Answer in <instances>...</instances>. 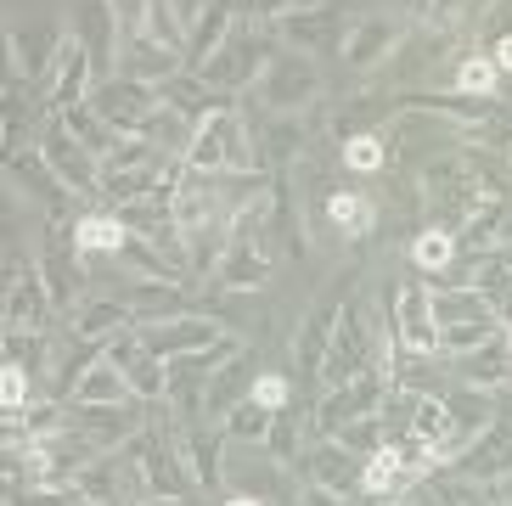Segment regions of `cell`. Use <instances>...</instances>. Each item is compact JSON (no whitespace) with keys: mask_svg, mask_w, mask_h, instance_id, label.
I'll use <instances>...</instances> for the list:
<instances>
[{"mask_svg":"<svg viewBox=\"0 0 512 506\" xmlns=\"http://www.w3.org/2000/svg\"><path fill=\"white\" fill-rule=\"evenodd\" d=\"M68 327L91 343H107V338H119V332H136V310H130L119 293H96L68 315Z\"/></svg>","mask_w":512,"mask_h":506,"instance_id":"29","label":"cell"},{"mask_svg":"<svg viewBox=\"0 0 512 506\" xmlns=\"http://www.w3.org/2000/svg\"><path fill=\"white\" fill-rule=\"evenodd\" d=\"M124 506H158V501H152V495H130Z\"/></svg>","mask_w":512,"mask_h":506,"instance_id":"53","label":"cell"},{"mask_svg":"<svg viewBox=\"0 0 512 506\" xmlns=\"http://www.w3.org/2000/svg\"><path fill=\"white\" fill-rule=\"evenodd\" d=\"M6 40H12V74L29 79V85H46L62 45H68V29L62 23H12Z\"/></svg>","mask_w":512,"mask_h":506,"instance_id":"19","label":"cell"},{"mask_svg":"<svg viewBox=\"0 0 512 506\" xmlns=\"http://www.w3.org/2000/svg\"><path fill=\"white\" fill-rule=\"evenodd\" d=\"M259 372H254V349H242V355H231L220 372L209 377V400H203V422H226L231 411H237L248 394H254Z\"/></svg>","mask_w":512,"mask_h":506,"instance_id":"26","label":"cell"},{"mask_svg":"<svg viewBox=\"0 0 512 506\" xmlns=\"http://www.w3.org/2000/svg\"><path fill=\"white\" fill-rule=\"evenodd\" d=\"M451 96L462 102H496L501 96V62L484 51V57H462L451 68Z\"/></svg>","mask_w":512,"mask_h":506,"instance_id":"37","label":"cell"},{"mask_svg":"<svg viewBox=\"0 0 512 506\" xmlns=\"http://www.w3.org/2000/svg\"><path fill=\"white\" fill-rule=\"evenodd\" d=\"M74 40L91 51L96 62V79H113L119 74V57H124V29H119V17H113V6L107 0H85V6H74Z\"/></svg>","mask_w":512,"mask_h":506,"instance_id":"18","label":"cell"},{"mask_svg":"<svg viewBox=\"0 0 512 506\" xmlns=\"http://www.w3.org/2000/svg\"><path fill=\"white\" fill-rule=\"evenodd\" d=\"M349 287H355V276H338V282L310 304V315L299 321V332H293V366H299V377H310V383H321V360H327L332 332H338V321H344Z\"/></svg>","mask_w":512,"mask_h":506,"instance_id":"9","label":"cell"},{"mask_svg":"<svg viewBox=\"0 0 512 506\" xmlns=\"http://www.w3.org/2000/svg\"><path fill=\"white\" fill-rule=\"evenodd\" d=\"M34 141H40V152H46L51 175H57L74 197H102V158H96L91 147H79L62 119H46L40 130H34Z\"/></svg>","mask_w":512,"mask_h":506,"instance_id":"13","label":"cell"},{"mask_svg":"<svg viewBox=\"0 0 512 506\" xmlns=\"http://www.w3.org/2000/svg\"><path fill=\"white\" fill-rule=\"evenodd\" d=\"M68 405V400H62ZM147 400H130V405H68V428L85 433L96 450H119L124 439H136L147 428Z\"/></svg>","mask_w":512,"mask_h":506,"instance_id":"17","label":"cell"},{"mask_svg":"<svg viewBox=\"0 0 512 506\" xmlns=\"http://www.w3.org/2000/svg\"><path fill=\"white\" fill-rule=\"evenodd\" d=\"M51 310H57V304H51V287H46V276H40V265L12 242V248H6V327L46 332Z\"/></svg>","mask_w":512,"mask_h":506,"instance_id":"12","label":"cell"},{"mask_svg":"<svg viewBox=\"0 0 512 506\" xmlns=\"http://www.w3.org/2000/svg\"><path fill=\"white\" fill-rule=\"evenodd\" d=\"M96 85H102V79H96L91 51H85V45L74 40V29H68V45H62L57 68H51V79L40 85V107H46V119H57V113H68V107H79V102H91Z\"/></svg>","mask_w":512,"mask_h":506,"instance_id":"16","label":"cell"},{"mask_svg":"<svg viewBox=\"0 0 512 506\" xmlns=\"http://www.w3.org/2000/svg\"><path fill=\"white\" fill-rule=\"evenodd\" d=\"M451 360H456V377L467 388H507L512 383V349L501 332L490 343H479V349H467V355H451Z\"/></svg>","mask_w":512,"mask_h":506,"instance_id":"31","label":"cell"},{"mask_svg":"<svg viewBox=\"0 0 512 506\" xmlns=\"http://www.w3.org/2000/svg\"><path fill=\"white\" fill-rule=\"evenodd\" d=\"M338 445H349L355 456H372V450H383V445H394L389 439V422H383V411L377 417H361V422H349V428H338L332 433Z\"/></svg>","mask_w":512,"mask_h":506,"instance_id":"43","label":"cell"},{"mask_svg":"<svg viewBox=\"0 0 512 506\" xmlns=\"http://www.w3.org/2000/svg\"><path fill=\"white\" fill-rule=\"evenodd\" d=\"M406 6H411V0H406Z\"/></svg>","mask_w":512,"mask_h":506,"instance_id":"58","label":"cell"},{"mask_svg":"<svg viewBox=\"0 0 512 506\" xmlns=\"http://www.w3.org/2000/svg\"><path fill=\"white\" fill-rule=\"evenodd\" d=\"M377 506H406V501H377Z\"/></svg>","mask_w":512,"mask_h":506,"instance_id":"57","label":"cell"},{"mask_svg":"<svg viewBox=\"0 0 512 506\" xmlns=\"http://www.w3.org/2000/svg\"><path fill=\"white\" fill-rule=\"evenodd\" d=\"M276 51H282V45H276V34L265 29V23H237L231 40L203 62V79H209L220 96H248V90L265 79V68H271Z\"/></svg>","mask_w":512,"mask_h":506,"instance_id":"2","label":"cell"},{"mask_svg":"<svg viewBox=\"0 0 512 506\" xmlns=\"http://www.w3.org/2000/svg\"><path fill=\"white\" fill-rule=\"evenodd\" d=\"M34 394H40V388H34V372H29V366H12V360H6V372H0V405H6V411H23Z\"/></svg>","mask_w":512,"mask_h":506,"instance_id":"45","label":"cell"},{"mask_svg":"<svg viewBox=\"0 0 512 506\" xmlns=\"http://www.w3.org/2000/svg\"><path fill=\"white\" fill-rule=\"evenodd\" d=\"M490 253H496L501 265H507V270H512V242H496V248H490Z\"/></svg>","mask_w":512,"mask_h":506,"instance_id":"52","label":"cell"},{"mask_svg":"<svg viewBox=\"0 0 512 506\" xmlns=\"http://www.w3.org/2000/svg\"><path fill=\"white\" fill-rule=\"evenodd\" d=\"M310 439H316V422H310V417L276 411L271 439H265V456H271L276 467H299V462H304V450H310Z\"/></svg>","mask_w":512,"mask_h":506,"instance_id":"38","label":"cell"},{"mask_svg":"<svg viewBox=\"0 0 512 506\" xmlns=\"http://www.w3.org/2000/svg\"><path fill=\"white\" fill-rule=\"evenodd\" d=\"M271 237H276V253H282V259H304V253H310L304 225H299V209H293V192H287L282 175L271 180Z\"/></svg>","mask_w":512,"mask_h":506,"instance_id":"36","label":"cell"},{"mask_svg":"<svg viewBox=\"0 0 512 506\" xmlns=\"http://www.w3.org/2000/svg\"><path fill=\"white\" fill-rule=\"evenodd\" d=\"M271 422H276V411H265V405L248 394V400H242L237 411L220 422V428H226L231 445H259V450H265V439H271Z\"/></svg>","mask_w":512,"mask_h":506,"instance_id":"40","label":"cell"},{"mask_svg":"<svg viewBox=\"0 0 512 506\" xmlns=\"http://www.w3.org/2000/svg\"><path fill=\"white\" fill-rule=\"evenodd\" d=\"M501 164H507V186H512V152H507V158H501Z\"/></svg>","mask_w":512,"mask_h":506,"instance_id":"56","label":"cell"},{"mask_svg":"<svg viewBox=\"0 0 512 506\" xmlns=\"http://www.w3.org/2000/svg\"><path fill=\"white\" fill-rule=\"evenodd\" d=\"M220 506H265V501H259V495H248V490H231Z\"/></svg>","mask_w":512,"mask_h":506,"instance_id":"51","label":"cell"},{"mask_svg":"<svg viewBox=\"0 0 512 506\" xmlns=\"http://www.w3.org/2000/svg\"><path fill=\"white\" fill-rule=\"evenodd\" d=\"M496 338V321H467V327H439V355H467Z\"/></svg>","mask_w":512,"mask_h":506,"instance_id":"44","label":"cell"},{"mask_svg":"<svg viewBox=\"0 0 512 506\" xmlns=\"http://www.w3.org/2000/svg\"><path fill=\"white\" fill-rule=\"evenodd\" d=\"M439 400H445V411H451L456 428H467V433H484L501 417V394H490V388L456 383V388H439Z\"/></svg>","mask_w":512,"mask_h":506,"instance_id":"34","label":"cell"},{"mask_svg":"<svg viewBox=\"0 0 512 506\" xmlns=\"http://www.w3.org/2000/svg\"><path fill=\"white\" fill-rule=\"evenodd\" d=\"M501 338H507V349H512V321H507V327H501Z\"/></svg>","mask_w":512,"mask_h":506,"instance_id":"55","label":"cell"},{"mask_svg":"<svg viewBox=\"0 0 512 506\" xmlns=\"http://www.w3.org/2000/svg\"><path fill=\"white\" fill-rule=\"evenodd\" d=\"M40 276H46V287H51V304L57 310H68L74 315L79 304H85V253H79V242H74V220H46L40 225Z\"/></svg>","mask_w":512,"mask_h":506,"instance_id":"6","label":"cell"},{"mask_svg":"<svg viewBox=\"0 0 512 506\" xmlns=\"http://www.w3.org/2000/svg\"><path fill=\"white\" fill-rule=\"evenodd\" d=\"M254 400L265 405V411H287V405H293V383H287L282 372H259V383H254Z\"/></svg>","mask_w":512,"mask_h":506,"instance_id":"46","label":"cell"},{"mask_svg":"<svg viewBox=\"0 0 512 506\" xmlns=\"http://www.w3.org/2000/svg\"><path fill=\"white\" fill-rule=\"evenodd\" d=\"M248 135H254L259 175H282V169L299 164V152L310 147V124L293 119V113H248Z\"/></svg>","mask_w":512,"mask_h":506,"instance_id":"15","label":"cell"},{"mask_svg":"<svg viewBox=\"0 0 512 506\" xmlns=\"http://www.w3.org/2000/svg\"><path fill=\"white\" fill-rule=\"evenodd\" d=\"M299 473L310 478V484H327V490H338V495H361L366 456H355V450L338 445V439H310Z\"/></svg>","mask_w":512,"mask_h":506,"instance_id":"22","label":"cell"},{"mask_svg":"<svg viewBox=\"0 0 512 506\" xmlns=\"http://www.w3.org/2000/svg\"><path fill=\"white\" fill-rule=\"evenodd\" d=\"M107 360H113V366L130 377L136 400H147V405L169 400V360H164V355H152V349L136 338V332H119V338H107Z\"/></svg>","mask_w":512,"mask_h":506,"instance_id":"20","label":"cell"},{"mask_svg":"<svg viewBox=\"0 0 512 506\" xmlns=\"http://www.w3.org/2000/svg\"><path fill=\"white\" fill-rule=\"evenodd\" d=\"M57 343H46V332H23V327H6V360L12 366H29L34 377L46 372V355Z\"/></svg>","mask_w":512,"mask_h":506,"instance_id":"42","label":"cell"},{"mask_svg":"<svg viewBox=\"0 0 512 506\" xmlns=\"http://www.w3.org/2000/svg\"><path fill=\"white\" fill-rule=\"evenodd\" d=\"M299 506H355V495H338V490H327V484H310V478H304Z\"/></svg>","mask_w":512,"mask_h":506,"instance_id":"48","label":"cell"},{"mask_svg":"<svg viewBox=\"0 0 512 506\" xmlns=\"http://www.w3.org/2000/svg\"><path fill=\"white\" fill-rule=\"evenodd\" d=\"M456 473H462L467 484H496V478L512 473V411H501V417L473 439V450L456 462Z\"/></svg>","mask_w":512,"mask_h":506,"instance_id":"23","label":"cell"},{"mask_svg":"<svg viewBox=\"0 0 512 506\" xmlns=\"http://www.w3.org/2000/svg\"><path fill=\"white\" fill-rule=\"evenodd\" d=\"M242 23L237 0H209L203 12H197V23L186 29V74H203V62L220 51V45L231 40V29Z\"/></svg>","mask_w":512,"mask_h":506,"instance_id":"25","label":"cell"},{"mask_svg":"<svg viewBox=\"0 0 512 506\" xmlns=\"http://www.w3.org/2000/svg\"><path fill=\"white\" fill-rule=\"evenodd\" d=\"M248 343L231 332V338L209 343V349H197V355H181L169 360V411L181 422H203V400H209V377L226 366L231 355H242Z\"/></svg>","mask_w":512,"mask_h":506,"instance_id":"7","label":"cell"},{"mask_svg":"<svg viewBox=\"0 0 512 506\" xmlns=\"http://www.w3.org/2000/svg\"><path fill=\"white\" fill-rule=\"evenodd\" d=\"M467 6H473V0H428V23H434V29H451Z\"/></svg>","mask_w":512,"mask_h":506,"instance_id":"49","label":"cell"},{"mask_svg":"<svg viewBox=\"0 0 512 506\" xmlns=\"http://www.w3.org/2000/svg\"><path fill=\"white\" fill-rule=\"evenodd\" d=\"M434 315L439 327H467V321H496V310H490V298L479 293V287H439L434 293Z\"/></svg>","mask_w":512,"mask_h":506,"instance_id":"39","label":"cell"},{"mask_svg":"<svg viewBox=\"0 0 512 506\" xmlns=\"http://www.w3.org/2000/svg\"><path fill=\"white\" fill-rule=\"evenodd\" d=\"M383 349H389V332H377L372 310L366 304H344V321H338V332H332V349L327 360H321V394L327 388H344L355 372H366V366H377L383 360Z\"/></svg>","mask_w":512,"mask_h":506,"instance_id":"3","label":"cell"},{"mask_svg":"<svg viewBox=\"0 0 512 506\" xmlns=\"http://www.w3.org/2000/svg\"><path fill=\"white\" fill-rule=\"evenodd\" d=\"M422 473H428V467H422L406 445H383V450L366 456L361 495H372V501H400V495H411L422 484Z\"/></svg>","mask_w":512,"mask_h":506,"instance_id":"21","label":"cell"},{"mask_svg":"<svg viewBox=\"0 0 512 506\" xmlns=\"http://www.w3.org/2000/svg\"><path fill=\"white\" fill-rule=\"evenodd\" d=\"M226 428L220 422H181V456L192 467V484L197 490H214L220 473H226Z\"/></svg>","mask_w":512,"mask_h":506,"instance_id":"24","label":"cell"},{"mask_svg":"<svg viewBox=\"0 0 512 506\" xmlns=\"http://www.w3.org/2000/svg\"><path fill=\"white\" fill-rule=\"evenodd\" d=\"M332 23H338V12L332 6H293L287 17H276L271 34L282 51H299V57H316L321 45L332 40Z\"/></svg>","mask_w":512,"mask_h":506,"instance_id":"28","label":"cell"},{"mask_svg":"<svg viewBox=\"0 0 512 506\" xmlns=\"http://www.w3.org/2000/svg\"><path fill=\"white\" fill-rule=\"evenodd\" d=\"M406 40H411V23L400 12H366V17H355V29L344 40V68L355 79H366L377 68H389L406 51Z\"/></svg>","mask_w":512,"mask_h":506,"instance_id":"8","label":"cell"},{"mask_svg":"<svg viewBox=\"0 0 512 506\" xmlns=\"http://www.w3.org/2000/svg\"><path fill=\"white\" fill-rule=\"evenodd\" d=\"M136 338L147 343L152 355L181 360V355H197V349L231 338V332L203 310H169V315H152V321H136Z\"/></svg>","mask_w":512,"mask_h":506,"instance_id":"11","label":"cell"},{"mask_svg":"<svg viewBox=\"0 0 512 506\" xmlns=\"http://www.w3.org/2000/svg\"><path fill=\"white\" fill-rule=\"evenodd\" d=\"M107 6H113V17H119L124 40H130V34H141V23H147V0H107Z\"/></svg>","mask_w":512,"mask_h":506,"instance_id":"47","label":"cell"},{"mask_svg":"<svg viewBox=\"0 0 512 506\" xmlns=\"http://www.w3.org/2000/svg\"><path fill=\"white\" fill-rule=\"evenodd\" d=\"M327 225L349 242H366L377 231V203L366 192H332L327 197Z\"/></svg>","mask_w":512,"mask_h":506,"instance_id":"35","label":"cell"},{"mask_svg":"<svg viewBox=\"0 0 512 506\" xmlns=\"http://www.w3.org/2000/svg\"><path fill=\"white\" fill-rule=\"evenodd\" d=\"M130 400H136V388H130V377L107 360V349H102V360L85 366L79 383L68 388V405H130Z\"/></svg>","mask_w":512,"mask_h":506,"instance_id":"32","label":"cell"},{"mask_svg":"<svg viewBox=\"0 0 512 506\" xmlns=\"http://www.w3.org/2000/svg\"><path fill=\"white\" fill-rule=\"evenodd\" d=\"M119 74H136L147 85H169L175 74H186V51L152 40V34H130L124 40V57H119Z\"/></svg>","mask_w":512,"mask_h":506,"instance_id":"27","label":"cell"},{"mask_svg":"<svg viewBox=\"0 0 512 506\" xmlns=\"http://www.w3.org/2000/svg\"><path fill=\"white\" fill-rule=\"evenodd\" d=\"M186 169H209V175H248L254 164V135H248V113L237 107H214L197 119V135L186 147Z\"/></svg>","mask_w":512,"mask_h":506,"instance_id":"1","label":"cell"},{"mask_svg":"<svg viewBox=\"0 0 512 506\" xmlns=\"http://www.w3.org/2000/svg\"><path fill=\"white\" fill-rule=\"evenodd\" d=\"M6 180H12L17 197H29L34 209H46V220H68V203H74V192H68V186L51 175L40 141H34V147H23V152H6Z\"/></svg>","mask_w":512,"mask_h":506,"instance_id":"14","label":"cell"},{"mask_svg":"<svg viewBox=\"0 0 512 506\" xmlns=\"http://www.w3.org/2000/svg\"><path fill=\"white\" fill-rule=\"evenodd\" d=\"M130 237H136V231L124 225L119 209H91V214H79L74 220V242H79L85 259H119Z\"/></svg>","mask_w":512,"mask_h":506,"instance_id":"30","label":"cell"},{"mask_svg":"<svg viewBox=\"0 0 512 506\" xmlns=\"http://www.w3.org/2000/svg\"><path fill=\"white\" fill-rule=\"evenodd\" d=\"M91 107H96V119H107L119 135H141L147 119L164 107V85H147L136 74H113L91 90Z\"/></svg>","mask_w":512,"mask_h":506,"instance_id":"10","label":"cell"},{"mask_svg":"<svg viewBox=\"0 0 512 506\" xmlns=\"http://www.w3.org/2000/svg\"><path fill=\"white\" fill-rule=\"evenodd\" d=\"M411 265L422 276H445V270L462 265V237H456L451 225H422L417 237H411Z\"/></svg>","mask_w":512,"mask_h":506,"instance_id":"33","label":"cell"},{"mask_svg":"<svg viewBox=\"0 0 512 506\" xmlns=\"http://www.w3.org/2000/svg\"><path fill=\"white\" fill-rule=\"evenodd\" d=\"M490 57L501 62V74H512V29H507V34H501V40H496V51H490Z\"/></svg>","mask_w":512,"mask_h":506,"instance_id":"50","label":"cell"},{"mask_svg":"<svg viewBox=\"0 0 512 506\" xmlns=\"http://www.w3.org/2000/svg\"><path fill=\"white\" fill-rule=\"evenodd\" d=\"M389 366L377 360V366H366V372H355L344 388H327L316 400V411H310V422H316V439H332L338 428H349V422H361V417H377L383 411V400H389Z\"/></svg>","mask_w":512,"mask_h":506,"instance_id":"4","label":"cell"},{"mask_svg":"<svg viewBox=\"0 0 512 506\" xmlns=\"http://www.w3.org/2000/svg\"><path fill=\"white\" fill-rule=\"evenodd\" d=\"M254 113H310V102H321V74H316V57H299V51H276L265 79L254 90Z\"/></svg>","mask_w":512,"mask_h":506,"instance_id":"5","label":"cell"},{"mask_svg":"<svg viewBox=\"0 0 512 506\" xmlns=\"http://www.w3.org/2000/svg\"><path fill=\"white\" fill-rule=\"evenodd\" d=\"M411 12H417V17H428V0H411Z\"/></svg>","mask_w":512,"mask_h":506,"instance_id":"54","label":"cell"},{"mask_svg":"<svg viewBox=\"0 0 512 506\" xmlns=\"http://www.w3.org/2000/svg\"><path fill=\"white\" fill-rule=\"evenodd\" d=\"M383 164H389V141H383L377 130L344 135V169H349V175H377Z\"/></svg>","mask_w":512,"mask_h":506,"instance_id":"41","label":"cell"}]
</instances>
